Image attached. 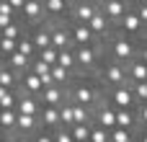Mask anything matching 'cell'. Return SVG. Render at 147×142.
I'll return each instance as SVG.
<instances>
[{
	"mask_svg": "<svg viewBox=\"0 0 147 142\" xmlns=\"http://www.w3.org/2000/svg\"><path fill=\"white\" fill-rule=\"evenodd\" d=\"M10 142H34V137H26V135H13Z\"/></svg>",
	"mask_w": 147,
	"mask_h": 142,
	"instance_id": "obj_43",
	"label": "cell"
},
{
	"mask_svg": "<svg viewBox=\"0 0 147 142\" xmlns=\"http://www.w3.org/2000/svg\"><path fill=\"white\" fill-rule=\"evenodd\" d=\"M140 62H145V65H147V47L142 49V54H140Z\"/></svg>",
	"mask_w": 147,
	"mask_h": 142,
	"instance_id": "obj_44",
	"label": "cell"
},
{
	"mask_svg": "<svg viewBox=\"0 0 147 142\" xmlns=\"http://www.w3.org/2000/svg\"><path fill=\"white\" fill-rule=\"evenodd\" d=\"M16 52H21L23 57H34V41H31V36H21L16 41Z\"/></svg>",
	"mask_w": 147,
	"mask_h": 142,
	"instance_id": "obj_27",
	"label": "cell"
},
{
	"mask_svg": "<svg viewBox=\"0 0 147 142\" xmlns=\"http://www.w3.org/2000/svg\"><path fill=\"white\" fill-rule=\"evenodd\" d=\"M116 111V129H134L137 124V116H134V109H114Z\"/></svg>",
	"mask_w": 147,
	"mask_h": 142,
	"instance_id": "obj_8",
	"label": "cell"
},
{
	"mask_svg": "<svg viewBox=\"0 0 147 142\" xmlns=\"http://www.w3.org/2000/svg\"><path fill=\"white\" fill-rule=\"evenodd\" d=\"M23 88L28 91L26 96H34V98H36V93H41V91H44V88H41V78H39V75H34V72H28V75L23 78Z\"/></svg>",
	"mask_w": 147,
	"mask_h": 142,
	"instance_id": "obj_18",
	"label": "cell"
},
{
	"mask_svg": "<svg viewBox=\"0 0 147 142\" xmlns=\"http://www.w3.org/2000/svg\"><path fill=\"white\" fill-rule=\"evenodd\" d=\"M140 5H147V0H140Z\"/></svg>",
	"mask_w": 147,
	"mask_h": 142,
	"instance_id": "obj_47",
	"label": "cell"
},
{
	"mask_svg": "<svg viewBox=\"0 0 147 142\" xmlns=\"http://www.w3.org/2000/svg\"><path fill=\"white\" fill-rule=\"evenodd\" d=\"M0 85L8 88V91H13V85H16V75H13V70H0Z\"/></svg>",
	"mask_w": 147,
	"mask_h": 142,
	"instance_id": "obj_35",
	"label": "cell"
},
{
	"mask_svg": "<svg viewBox=\"0 0 147 142\" xmlns=\"http://www.w3.org/2000/svg\"><path fill=\"white\" fill-rule=\"evenodd\" d=\"M88 28H90V34H93V36H96V34H103V31L109 28V18H106L101 10H96V13H93V18L88 21Z\"/></svg>",
	"mask_w": 147,
	"mask_h": 142,
	"instance_id": "obj_16",
	"label": "cell"
},
{
	"mask_svg": "<svg viewBox=\"0 0 147 142\" xmlns=\"http://www.w3.org/2000/svg\"><path fill=\"white\" fill-rule=\"evenodd\" d=\"M49 36H52V49H57V52L67 49V44L72 41V39H70V31H67L65 26H59V28L49 31Z\"/></svg>",
	"mask_w": 147,
	"mask_h": 142,
	"instance_id": "obj_13",
	"label": "cell"
},
{
	"mask_svg": "<svg viewBox=\"0 0 147 142\" xmlns=\"http://www.w3.org/2000/svg\"><path fill=\"white\" fill-rule=\"evenodd\" d=\"M31 41H34V49H47V47H52V36H49V31L47 28H39V31H34V36H31Z\"/></svg>",
	"mask_w": 147,
	"mask_h": 142,
	"instance_id": "obj_19",
	"label": "cell"
},
{
	"mask_svg": "<svg viewBox=\"0 0 147 142\" xmlns=\"http://www.w3.org/2000/svg\"><path fill=\"white\" fill-rule=\"evenodd\" d=\"M39 96H41L44 106H57V109H59V106L67 101V96H65V88H62V85H57V83H54V85H49V88H44Z\"/></svg>",
	"mask_w": 147,
	"mask_h": 142,
	"instance_id": "obj_4",
	"label": "cell"
},
{
	"mask_svg": "<svg viewBox=\"0 0 147 142\" xmlns=\"http://www.w3.org/2000/svg\"><path fill=\"white\" fill-rule=\"evenodd\" d=\"M52 80H54L57 85H59V83L65 85V83L70 80V70H65V67H59V65H54V67H52Z\"/></svg>",
	"mask_w": 147,
	"mask_h": 142,
	"instance_id": "obj_33",
	"label": "cell"
},
{
	"mask_svg": "<svg viewBox=\"0 0 147 142\" xmlns=\"http://www.w3.org/2000/svg\"><path fill=\"white\" fill-rule=\"evenodd\" d=\"M88 142H109V132L93 124V127H90V140Z\"/></svg>",
	"mask_w": 147,
	"mask_h": 142,
	"instance_id": "obj_36",
	"label": "cell"
},
{
	"mask_svg": "<svg viewBox=\"0 0 147 142\" xmlns=\"http://www.w3.org/2000/svg\"><path fill=\"white\" fill-rule=\"evenodd\" d=\"M0 39H10V41H18V39H21V26H18V23H10L8 28H3V31H0Z\"/></svg>",
	"mask_w": 147,
	"mask_h": 142,
	"instance_id": "obj_32",
	"label": "cell"
},
{
	"mask_svg": "<svg viewBox=\"0 0 147 142\" xmlns=\"http://www.w3.org/2000/svg\"><path fill=\"white\" fill-rule=\"evenodd\" d=\"M13 10H23V5H26V0H5Z\"/></svg>",
	"mask_w": 147,
	"mask_h": 142,
	"instance_id": "obj_41",
	"label": "cell"
},
{
	"mask_svg": "<svg viewBox=\"0 0 147 142\" xmlns=\"http://www.w3.org/2000/svg\"><path fill=\"white\" fill-rule=\"evenodd\" d=\"M101 13H103L106 18H114V21H119V18L127 13V3H121V0H106Z\"/></svg>",
	"mask_w": 147,
	"mask_h": 142,
	"instance_id": "obj_11",
	"label": "cell"
},
{
	"mask_svg": "<svg viewBox=\"0 0 147 142\" xmlns=\"http://www.w3.org/2000/svg\"><path fill=\"white\" fill-rule=\"evenodd\" d=\"M114 57L116 60H129V57H134V47H132V41L129 39H124V36H119V39H114Z\"/></svg>",
	"mask_w": 147,
	"mask_h": 142,
	"instance_id": "obj_10",
	"label": "cell"
},
{
	"mask_svg": "<svg viewBox=\"0 0 147 142\" xmlns=\"http://www.w3.org/2000/svg\"><path fill=\"white\" fill-rule=\"evenodd\" d=\"M28 62H31V60H28V57H23L21 52H13V54L8 57V65H10L13 70H26V67H28Z\"/></svg>",
	"mask_w": 147,
	"mask_h": 142,
	"instance_id": "obj_29",
	"label": "cell"
},
{
	"mask_svg": "<svg viewBox=\"0 0 147 142\" xmlns=\"http://www.w3.org/2000/svg\"><path fill=\"white\" fill-rule=\"evenodd\" d=\"M0 57H3V54H0Z\"/></svg>",
	"mask_w": 147,
	"mask_h": 142,
	"instance_id": "obj_48",
	"label": "cell"
},
{
	"mask_svg": "<svg viewBox=\"0 0 147 142\" xmlns=\"http://www.w3.org/2000/svg\"><path fill=\"white\" fill-rule=\"evenodd\" d=\"M39 122H41V127H44L47 132H54L57 127H62V124H59V109H57V106H44V109L39 111Z\"/></svg>",
	"mask_w": 147,
	"mask_h": 142,
	"instance_id": "obj_6",
	"label": "cell"
},
{
	"mask_svg": "<svg viewBox=\"0 0 147 142\" xmlns=\"http://www.w3.org/2000/svg\"><path fill=\"white\" fill-rule=\"evenodd\" d=\"M16 52V41H10V39H0V54L3 57H10Z\"/></svg>",
	"mask_w": 147,
	"mask_h": 142,
	"instance_id": "obj_39",
	"label": "cell"
},
{
	"mask_svg": "<svg viewBox=\"0 0 147 142\" xmlns=\"http://www.w3.org/2000/svg\"><path fill=\"white\" fill-rule=\"evenodd\" d=\"M44 10L49 16H62L67 10V0H44Z\"/></svg>",
	"mask_w": 147,
	"mask_h": 142,
	"instance_id": "obj_24",
	"label": "cell"
},
{
	"mask_svg": "<svg viewBox=\"0 0 147 142\" xmlns=\"http://www.w3.org/2000/svg\"><path fill=\"white\" fill-rule=\"evenodd\" d=\"M132 96H134V103H137V106H140V103H147V80H142V83H134Z\"/></svg>",
	"mask_w": 147,
	"mask_h": 142,
	"instance_id": "obj_31",
	"label": "cell"
},
{
	"mask_svg": "<svg viewBox=\"0 0 147 142\" xmlns=\"http://www.w3.org/2000/svg\"><path fill=\"white\" fill-rule=\"evenodd\" d=\"M16 122H18V111H16V109L0 111V132L13 135V132H16Z\"/></svg>",
	"mask_w": 147,
	"mask_h": 142,
	"instance_id": "obj_14",
	"label": "cell"
},
{
	"mask_svg": "<svg viewBox=\"0 0 147 142\" xmlns=\"http://www.w3.org/2000/svg\"><path fill=\"white\" fill-rule=\"evenodd\" d=\"M88 3H90V5H93V3H103V0H88Z\"/></svg>",
	"mask_w": 147,
	"mask_h": 142,
	"instance_id": "obj_45",
	"label": "cell"
},
{
	"mask_svg": "<svg viewBox=\"0 0 147 142\" xmlns=\"http://www.w3.org/2000/svg\"><path fill=\"white\" fill-rule=\"evenodd\" d=\"M93 13H96V5H90V3H80V5L75 8V18H78L80 23H85V26H88V21L93 18Z\"/></svg>",
	"mask_w": 147,
	"mask_h": 142,
	"instance_id": "obj_20",
	"label": "cell"
},
{
	"mask_svg": "<svg viewBox=\"0 0 147 142\" xmlns=\"http://www.w3.org/2000/svg\"><path fill=\"white\" fill-rule=\"evenodd\" d=\"M90 122H93L90 119V109L72 103V124H90Z\"/></svg>",
	"mask_w": 147,
	"mask_h": 142,
	"instance_id": "obj_21",
	"label": "cell"
},
{
	"mask_svg": "<svg viewBox=\"0 0 147 142\" xmlns=\"http://www.w3.org/2000/svg\"><path fill=\"white\" fill-rule=\"evenodd\" d=\"M103 80H106L109 85L119 88V85H124V80H127V70H124L119 62H111V65L103 67Z\"/></svg>",
	"mask_w": 147,
	"mask_h": 142,
	"instance_id": "obj_5",
	"label": "cell"
},
{
	"mask_svg": "<svg viewBox=\"0 0 147 142\" xmlns=\"http://www.w3.org/2000/svg\"><path fill=\"white\" fill-rule=\"evenodd\" d=\"M109 142H134V132H129V129H111L109 132Z\"/></svg>",
	"mask_w": 147,
	"mask_h": 142,
	"instance_id": "obj_28",
	"label": "cell"
},
{
	"mask_svg": "<svg viewBox=\"0 0 147 142\" xmlns=\"http://www.w3.org/2000/svg\"><path fill=\"white\" fill-rule=\"evenodd\" d=\"M121 3H124V0H121Z\"/></svg>",
	"mask_w": 147,
	"mask_h": 142,
	"instance_id": "obj_49",
	"label": "cell"
},
{
	"mask_svg": "<svg viewBox=\"0 0 147 142\" xmlns=\"http://www.w3.org/2000/svg\"><path fill=\"white\" fill-rule=\"evenodd\" d=\"M93 124H96V127H101V129H106V132L116 129V111H114L111 106L101 103V106L96 109V119H93Z\"/></svg>",
	"mask_w": 147,
	"mask_h": 142,
	"instance_id": "obj_2",
	"label": "cell"
},
{
	"mask_svg": "<svg viewBox=\"0 0 147 142\" xmlns=\"http://www.w3.org/2000/svg\"><path fill=\"white\" fill-rule=\"evenodd\" d=\"M119 23H121V31H127V34H140V28H142V21L137 18L134 10H127L119 18Z\"/></svg>",
	"mask_w": 147,
	"mask_h": 142,
	"instance_id": "obj_12",
	"label": "cell"
},
{
	"mask_svg": "<svg viewBox=\"0 0 147 142\" xmlns=\"http://www.w3.org/2000/svg\"><path fill=\"white\" fill-rule=\"evenodd\" d=\"M52 137H54V142H75L72 135H70V129H65V127H57L52 132Z\"/></svg>",
	"mask_w": 147,
	"mask_h": 142,
	"instance_id": "obj_37",
	"label": "cell"
},
{
	"mask_svg": "<svg viewBox=\"0 0 147 142\" xmlns=\"http://www.w3.org/2000/svg\"><path fill=\"white\" fill-rule=\"evenodd\" d=\"M57 65L59 67H65V70H72L78 62H75V52H70V49H62V52H57Z\"/></svg>",
	"mask_w": 147,
	"mask_h": 142,
	"instance_id": "obj_23",
	"label": "cell"
},
{
	"mask_svg": "<svg viewBox=\"0 0 147 142\" xmlns=\"http://www.w3.org/2000/svg\"><path fill=\"white\" fill-rule=\"evenodd\" d=\"M39 60H41V62H47L49 67H54V65H57V49H52V47L41 49V52H39Z\"/></svg>",
	"mask_w": 147,
	"mask_h": 142,
	"instance_id": "obj_34",
	"label": "cell"
},
{
	"mask_svg": "<svg viewBox=\"0 0 147 142\" xmlns=\"http://www.w3.org/2000/svg\"><path fill=\"white\" fill-rule=\"evenodd\" d=\"M0 142H8V140H5V135H0Z\"/></svg>",
	"mask_w": 147,
	"mask_h": 142,
	"instance_id": "obj_46",
	"label": "cell"
},
{
	"mask_svg": "<svg viewBox=\"0 0 147 142\" xmlns=\"http://www.w3.org/2000/svg\"><path fill=\"white\" fill-rule=\"evenodd\" d=\"M34 75H39V78H44V75H52V67H49L47 62L36 60V62H34Z\"/></svg>",
	"mask_w": 147,
	"mask_h": 142,
	"instance_id": "obj_38",
	"label": "cell"
},
{
	"mask_svg": "<svg viewBox=\"0 0 147 142\" xmlns=\"http://www.w3.org/2000/svg\"><path fill=\"white\" fill-rule=\"evenodd\" d=\"M70 135L75 142H88L90 140V124H72L70 127Z\"/></svg>",
	"mask_w": 147,
	"mask_h": 142,
	"instance_id": "obj_22",
	"label": "cell"
},
{
	"mask_svg": "<svg viewBox=\"0 0 147 142\" xmlns=\"http://www.w3.org/2000/svg\"><path fill=\"white\" fill-rule=\"evenodd\" d=\"M16 111L23 114V116H39L41 106H39V101H36L34 96H21L18 103H16Z\"/></svg>",
	"mask_w": 147,
	"mask_h": 142,
	"instance_id": "obj_7",
	"label": "cell"
},
{
	"mask_svg": "<svg viewBox=\"0 0 147 142\" xmlns=\"http://www.w3.org/2000/svg\"><path fill=\"white\" fill-rule=\"evenodd\" d=\"M70 39H72L78 47H90V41H93V34H90V28H88L85 23H78V26L70 31Z\"/></svg>",
	"mask_w": 147,
	"mask_h": 142,
	"instance_id": "obj_9",
	"label": "cell"
},
{
	"mask_svg": "<svg viewBox=\"0 0 147 142\" xmlns=\"http://www.w3.org/2000/svg\"><path fill=\"white\" fill-rule=\"evenodd\" d=\"M75 62H78L80 67H93V65H96V49H93V47H78Z\"/></svg>",
	"mask_w": 147,
	"mask_h": 142,
	"instance_id": "obj_15",
	"label": "cell"
},
{
	"mask_svg": "<svg viewBox=\"0 0 147 142\" xmlns=\"http://www.w3.org/2000/svg\"><path fill=\"white\" fill-rule=\"evenodd\" d=\"M13 13H16V10H13L5 0H0V16H10V18H13Z\"/></svg>",
	"mask_w": 147,
	"mask_h": 142,
	"instance_id": "obj_40",
	"label": "cell"
},
{
	"mask_svg": "<svg viewBox=\"0 0 147 142\" xmlns=\"http://www.w3.org/2000/svg\"><path fill=\"white\" fill-rule=\"evenodd\" d=\"M129 75H132V80H134V83H142V80H147V65L137 60V62L129 67Z\"/></svg>",
	"mask_w": 147,
	"mask_h": 142,
	"instance_id": "obj_26",
	"label": "cell"
},
{
	"mask_svg": "<svg viewBox=\"0 0 147 142\" xmlns=\"http://www.w3.org/2000/svg\"><path fill=\"white\" fill-rule=\"evenodd\" d=\"M16 103H18V98L13 96V91H8V88L0 85V111H5V109H16Z\"/></svg>",
	"mask_w": 147,
	"mask_h": 142,
	"instance_id": "obj_25",
	"label": "cell"
},
{
	"mask_svg": "<svg viewBox=\"0 0 147 142\" xmlns=\"http://www.w3.org/2000/svg\"><path fill=\"white\" fill-rule=\"evenodd\" d=\"M109 101L114 103L111 109H134V96H132V88H127V85L114 88Z\"/></svg>",
	"mask_w": 147,
	"mask_h": 142,
	"instance_id": "obj_3",
	"label": "cell"
},
{
	"mask_svg": "<svg viewBox=\"0 0 147 142\" xmlns=\"http://www.w3.org/2000/svg\"><path fill=\"white\" fill-rule=\"evenodd\" d=\"M21 13L26 16V21H36V18H41L44 5H41V0H26V5H23Z\"/></svg>",
	"mask_w": 147,
	"mask_h": 142,
	"instance_id": "obj_17",
	"label": "cell"
},
{
	"mask_svg": "<svg viewBox=\"0 0 147 142\" xmlns=\"http://www.w3.org/2000/svg\"><path fill=\"white\" fill-rule=\"evenodd\" d=\"M59 124H62L65 129L72 127V103H62V106H59Z\"/></svg>",
	"mask_w": 147,
	"mask_h": 142,
	"instance_id": "obj_30",
	"label": "cell"
},
{
	"mask_svg": "<svg viewBox=\"0 0 147 142\" xmlns=\"http://www.w3.org/2000/svg\"><path fill=\"white\" fill-rule=\"evenodd\" d=\"M137 18H140L142 23H147V5H140V10H137Z\"/></svg>",
	"mask_w": 147,
	"mask_h": 142,
	"instance_id": "obj_42",
	"label": "cell"
},
{
	"mask_svg": "<svg viewBox=\"0 0 147 142\" xmlns=\"http://www.w3.org/2000/svg\"><path fill=\"white\" fill-rule=\"evenodd\" d=\"M70 98H72V103H78V106H85V109H90L93 103H96V98H98V93L90 88V85H75L72 88V93H70Z\"/></svg>",
	"mask_w": 147,
	"mask_h": 142,
	"instance_id": "obj_1",
	"label": "cell"
}]
</instances>
